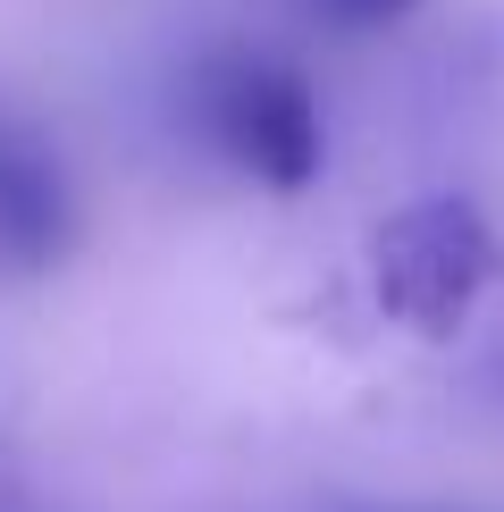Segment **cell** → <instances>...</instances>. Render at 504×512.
Instances as JSON below:
<instances>
[{
  "label": "cell",
  "mask_w": 504,
  "mask_h": 512,
  "mask_svg": "<svg viewBox=\"0 0 504 512\" xmlns=\"http://www.w3.org/2000/svg\"><path fill=\"white\" fill-rule=\"evenodd\" d=\"M496 277H504V236L488 227V210L471 194L404 202L395 219H378V236H370L378 311L404 319L412 336H454Z\"/></svg>",
  "instance_id": "6da1fadb"
},
{
  "label": "cell",
  "mask_w": 504,
  "mask_h": 512,
  "mask_svg": "<svg viewBox=\"0 0 504 512\" xmlns=\"http://www.w3.org/2000/svg\"><path fill=\"white\" fill-rule=\"evenodd\" d=\"M194 110L202 135L227 168H244L252 185H278V194H303L320 177V101H311V76L294 59L269 51H219L194 76Z\"/></svg>",
  "instance_id": "7a4b0ae2"
},
{
  "label": "cell",
  "mask_w": 504,
  "mask_h": 512,
  "mask_svg": "<svg viewBox=\"0 0 504 512\" xmlns=\"http://www.w3.org/2000/svg\"><path fill=\"white\" fill-rule=\"evenodd\" d=\"M68 185H59V160L42 152L26 126L0 118V277H34L68 252Z\"/></svg>",
  "instance_id": "3957f363"
},
{
  "label": "cell",
  "mask_w": 504,
  "mask_h": 512,
  "mask_svg": "<svg viewBox=\"0 0 504 512\" xmlns=\"http://www.w3.org/2000/svg\"><path fill=\"white\" fill-rule=\"evenodd\" d=\"M412 9H420V0H320L328 26H353V34H362V26H395V17H412Z\"/></svg>",
  "instance_id": "277c9868"
}]
</instances>
